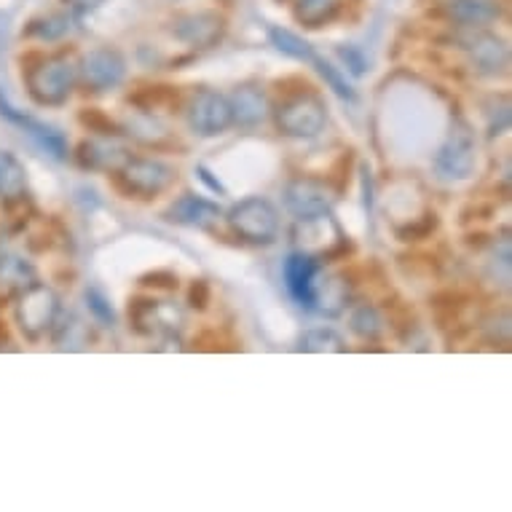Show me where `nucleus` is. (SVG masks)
<instances>
[{"instance_id": "1", "label": "nucleus", "mask_w": 512, "mask_h": 512, "mask_svg": "<svg viewBox=\"0 0 512 512\" xmlns=\"http://www.w3.org/2000/svg\"><path fill=\"white\" fill-rule=\"evenodd\" d=\"M78 81V65L70 54H51L30 65L25 73L27 94L43 108H59L70 100Z\"/></svg>"}, {"instance_id": "2", "label": "nucleus", "mask_w": 512, "mask_h": 512, "mask_svg": "<svg viewBox=\"0 0 512 512\" xmlns=\"http://www.w3.org/2000/svg\"><path fill=\"white\" fill-rule=\"evenodd\" d=\"M59 314H62V303L49 285L33 282L17 295L14 317H17L19 330L27 341H41V338L49 336L57 325Z\"/></svg>"}, {"instance_id": "3", "label": "nucleus", "mask_w": 512, "mask_h": 512, "mask_svg": "<svg viewBox=\"0 0 512 512\" xmlns=\"http://www.w3.org/2000/svg\"><path fill=\"white\" fill-rule=\"evenodd\" d=\"M228 226L242 242L266 247V244H274L279 234V212L269 199L247 196L228 210Z\"/></svg>"}, {"instance_id": "4", "label": "nucleus", "mask_w": 512, "mask_h": 512, "mask_svg": "<svg viewBox=\"0 0 512 512\" xmlns=\"http://www.w3.org/2000/svg\"><path fill=\"white\" fill-rule=\"evenodd\" d=\"M274 121L285 137L311 140L328 126V105L314 92L293 94L274 110Z\"/></svg>"}, {"instance_id": "5", "label": "nucleus", "mask_w": 512, "mask_h": 512, "mask_svg": "<svg viewBox=\"0 0 512 512\" xmlns=\"http://www.w3.org/2000/svg\"><path fill=\"white\" fill-rule=\"evenodd\" d=\"M118 172V185L124 188L129 196L137 199H153L167 191L169 185L175 183V169L164 164L159 159H129L116 169Z\"/></svg>"}, {"instance_id": "6", "label": "nucleus", "mask_w": 512, "mask_h": 512, "mask_svg": "<svg viewBox=\"0 0 512 512\" xmlns=\"http://www.w3.org/2000/svg\"><path fill=\"white\" fill-rule=\"evenodd\" d=\"M432 167H435V175L440 180H451V183L467 180L475 172V167H478V148H475V137L470 135L467 126L459 124L448 135V140L435 153Z\"/></svg>"}, {"instance_id": "7", "label": "nucleus", "mask_w": 512, "mask_h": 512, "mask_svg": "<svg viewBox=\"0 0 512 512\" xmlns=\"http://www.w3.org/2000/svg\"><path fill=\"white\" fill-rule=\"evenodd\" d=\"M126 78V59L118 49L102 46V49L89 51L78 62V81L86 92L105 94L110 89H118Z\"/></svg>"}, {"instance_id": "8", "label": "nucleus", "mask_w": 512, "mask_h": 512, "mask_svg": "<svg viewBox=\"0 0 512 512\" xmlns=\"http://www.w3.org/2000/svg\"><path fill=\"white\" fill-rule=\"evenodd\" d=\"M185 116H188V126L199 137H218L234 126L228 97L220 94L218 89H199V92H194Z\"/></svg>"}, {"instance_id": "9", "label": "nucleus", "mask_w": 512, "mask_h": 512, "mask_svg": "<svg viewBox=\"0 0 512 512\" xmlns=\"http://www.w3.org/2000/svg\"><path fill=\"white\" fill-rule=\"evenodd\" d=\"M285 207L298 223L328 215L333 210V191L314 177H295L285 185Z\"/></svg>"}, {"instance_id": "10", "label": "nucleus", "mask_w": 512, "mask_h": 512, "mask_svg": "<svg viewBox=\"0 0 512 512\" xmlns=\"http://www.w3.org/2000/svg\"><path fill=\"white\" fill-rule=\"evenodd\" d=\"M0 116L11 121V124H17L22 132H25L30 140L35 143V148H41L46 156H51L54 161H65L70 156V145H68V137L59 132L57 126H49L38 121V118L27 116L22 110H17L6 100V94L0 92Z\"/></svg>"}, {"instance_id": "11", "label": "nucleus", "mask_w": 512, "mask_h": 512, "mask_svg": "<svg viewBox=\"0 0 512 512\" xmlns=\"http://www.w3.org/2000/svg\"><path fill=\"white\" fill-rule=\"evenodd\" d=\"M459 43H462V49L467 51L472 68L478 70L480 76H502L507 65H510V49H507V43L502 38H496V35L486 33L483 27L470 30Z\"/></svg>"}, {"instance_id": "12", "label": "nucleus", "mask_w": 512, "mask_h": 512, "mask_svg": "<svg viewBox=\"0 0 512 512\" xmlns=\"http://www.w3.org/2000/svg\"><path fill=\"white\" fill-rule=\"evenodd\" d=\"M172 35L191 49H212L226 35V19L215 11H194L175 19Z\"/></svg>"}, {"instance_id": "13", "label": "nucleus", "mask_w": 512, "mask_h": 512, "mask_svg": "<svg viewBox=\"0 0 512 512\" xmlns=\"http://www.w3.org/2000/svg\"><path fill=\"white\" fill-rule=\"evenodd\" d=\"M319 258L309 255V252H293L287 255L285 269H282V277H285V287L290 298H293L301 309L311 311V285H314V277L319 274Z\"/></svg>"}, {"instance_id": "14", "label": "nucleus", "mask_w": 512, "mask_h": 512, "mask_svg": "<svg viewBox=\"0 0 512 512\" xmlns=\"http://www.w3.org/2000/svg\"><path fill=\"white\" fill-rule=\"evenodd\" d=\"M228 105H231L234 124L242 126V129H252V126L263 124L269 118V97L261 86L255 84L236 86L234 94L228 97Z\"/></svg>"}, {"instance_id": "15", "label": "nucleus", "mask_w": 512, "mask_h": 512, "mask_svg": "<svg viewBox=\"0 0 512 512\" xmlns=\"http://www.w3.org/2000/svg\"><path fill=\"white\" fill-rule=\"evenodd\" d=\"M349 282L338 274H325L319 269L311 285V311L328 314V317H338L341 311L349 306Z\"/></svg>"}, {"instance_id": "16", "label": "nucleus", "mask_w": 512, "mask_h": 512, "mask_svg": "<svg viewBox=\"0 0 512 512\" xmlns=\"http://www.w3.org/2000/svg\"><path fill=\"white\" fill-rule=\"evenodd\" d=\"M164 218L175 226H188V228H210L218 223L220 207L215 202H207L202 196L185 194L180 196L167 212Z\"/></svg>"}, {"instance_id": "17", "label": "nucleus", "mask_w": 512, "mask_h": 512, "mask_svg": "<svg viewBox=\"0 0 512 512\" xmlns=\"http://www.w3.org/2000/svg\"><path fill=\"white\" fill-rule=\"evenodd\" d=\"M443 3L445 14L454 19L456 25L467 27V30L488 27L502 14L499 0H443Z\"/></svg>"}, {"instance_id": "18", "label": "nucleus", "mask_w": 512, "mask_h": 512, "mask_svg": "<svg viewBox=\"0 0 512 512\" xmlns=\"http://www.w3.org/2000/svg\"><path fill=\"white\" fill-rule=\"evenodd\" d=\"M27 196L25 164L9 151H0V202L17 204Z\"/></svg>"}, {"instance_id": "19", "label": "nucleus", "mask_w": 512, "mask_h": 512, "mask_svg": "<svg viewBox=\"0 0 512 512\" xmlns=\"http://www.w3.org/2000/svg\"><path fill=\"white\" fill-rule=\"evenodd\" d=\"M76 159L84 169H118L129 156L118 145L102 143V140H84L78 145Z\"/></svg>"}, {"instance_id": "20", "label": "nucleus", "mask_w": 512, "mask_h": 512, "mask_svg": "<svg viewBox=\"0 0 512 512\" xmlns=\"http://www.w3.org/2000/svg\"><path fill=\"white\" fill-rule=\"evenodd\" d=\"M35 282V269L19 255H3L0 258V293L19 295L25 287Z\"/></svg>"}, {"instance_id": "21", "label": "nucleus", "mask_w": 512, "mask_h": 512, "mask_svg": "<svg viewBox=\"0 0 512 512\" xmlns=\"http://www.w3.org/2000/svg\"><path fill=\"white\" fill-rule=\"evenodd\" d=\"M129 325L140 336H161V301L135 298L129 303Z\"/></svg>"}, {"instance_id": "22", "label": "nucleus", "mask_w": 512, "mask_h": 512, "mask_svg": "<svg viewBox=\"0 0 512 512\" xmlns=\"http://www.w3.org/2000/svg\"><path fill=\"white\" fill-rule=\"evenodd\" d=\"M344 6V0H298L295 6V19L309 30L328 25L330 19L336 17Z\"/></svg>"}, {"instance_id": "23", "label": "nucleus", "mask_w": 512, "mask_h": 512, "mask_svg": "<svg viewBox=\"0 0 512 512\" xmlns=\"http://www.w3.org/2000/svg\"><path fill=\"white\" fill-rule=\"evenodd\" d=\"M269 41L279 54L298 59V62H311L317 57L309 41H303L301 35H295L293 30H285V27H269Z\"/></svg>"}, {"instance_id": "24", "label": "nucleus", "mask_w": 512, "mask_h": 512, "mask_svg": "<svg viewBox=\"0 0 512 512\" xmlns=\"http://www.w3.org/2000/svg\"><path fill=\"white\" fill-rule=\"evenodd\" d=\"M70 30H73V19H70L68 14H49V17L33 19L30 27H27V35H30V38H38V41L54 43L62 41Z\"/></svg>"}, {"instance_id": "25", "label": "nucleus", "mask_w": 512, "mask_h": 512, "mask_svg": "<svg viewBox=\"0 0 512 512\" xmlns=\"http://www.w3.org/2000/svg\"><path fill=\"white\" fill-rule=\"evenodd\" d=\"M298 352L325 354V352H346L344 338L330 328H311L306 330L298 341Z\"/></svg>"}, {"instance_id": "26", "label": "nucleus", "mask_w": 512, "mask_h": 512, "mask_svg": "<svg viewBox=\"0 0 512 512\" xmlns=\"http://www.w3.org/2000/svg\"><path fill=\"white\" fill-rule=\"evenodd\" d=\"M349 325L362 341H376L384 333V317H381V311L376 306H370V303H362L357 309L352 311V319H349Z\"/></svg>"}, {"instance_id": "27", "label": "nucleus", "mask_w": 512, "mask_h": 512, "mask_svg": "<svg viewBox=\"0 0 512 512\" xmlns=\"http://www.w3.org/2000/svg\"><path fill=\"white\" fill-rule=\"evenodd\" d=\"M54 338H57L59 349H68V352H81L89 346L92 336H89V330H86L84 322H78L76 317H68L62 325H54Z\"/></svg>"}, {"instance_id": "28", "label": "nucleus", "mask_w": 512, "mask_h": 512, "mask_svg": "<svg viewBox=\"0 0 512 512\" xmlns=\"http://www.w3.org/2000/svg\"><path fill=\"white\" fill-rule=\"evenodd\" d=\"M84 301L89 314L94 317V322H100L102 328H116V311H113L108 295L102 293L100 287H86Z\"/></svg>"}, {"instance_id": "29", "label": "nucleus", "mask_w": 512, "mask_h": 512, "mask_svg": "<svg viewBox=\"0 0 512 512\" xmlns=\"http://www.w3.org/2000/svg\"><path fill=\"white\" fill-rule=\"evenodd\" d=\"M311 65L317 68L319 76L325 78V84H328L330 89H333V92H336L338 97H341V100L354 102V97H357V94H354L352 84L346 81V76H344V73H341V70L333 68V65H330L328 59H322V57H314V59H311Z\"/></svg>"}, {"instance_id": "30", "label": "nucleus", "mask_w": 512, "mask_h": 512, "mask_svg": "<svg viewBox=\"0 0 512 512\" xmlns=\"http://www.w3.org/2000/svg\"><path fill=\"white\" fill-rule=\"evenodd\" d=\"M78 121H81V124H84L89 132H94V135H100V137H116L118 135L116 121H113L110 116H105V113L97 108L81 110Z\"/></svg>"}, {"instance_id": "31", "label": "nucleus", "mask_w": 512, "mask_h": 512, "mask_svg": "<svg viewBox=\"0 0 512 512\" xmlns=\"http://www.w3.org/2000/svg\"><path fill=\"white\" fill-rule=\"evenodd\" d=\"M338 57H341V62H344L346 70H349L352 76L360 78L370 70L368 57H365L362 49H357V46H341V49H338Z\"/></svg>"}, {"instance_id": "32", "label": "nucleus", "mask_w": 512, "mask_h": 512, "mask_svg": "<svg viewBox=\"0 0 512 512\" xmlns=\"http://www.w3.org/2000/svg\"><path fill=\"white\" fill-rule=\"evenodd\" d=\"M510 129V102L502 100V105L499 108H491L488 110V135L491 137H499L504 135Z\"/></svg>"}, {"instance_id": "33", "label": "nucleus", "mask_w": 512, "mask_h": 512, "mask_svg": "<svg viewBox=\"0 0 512 512\" xmlns=\"http://www.w3.org/2000/svg\"><path fill=\"white\" fill-rule=\"evenodd\" d=\"M143 287H156V290H177V274L172 271H153V274H145Z\"/></svg>"}, {"instance_id": "34", "label": "nucleus", "mask_w": 512, "mask_h": 512, "mask_svg": "<svg viewBox=\"0 0 512 512\" xmlns=\"http://www.w3.org/2000/svg\"><path fill=\"white\" fill-rule=\"evenodd\" d=\"M188 303L194 306V309H207V303H210V285L199 279L191 285V293H188Z\"/></svg>"}, {"instance_id": "35", "label": "nucleus", "mask_w": 512, "mask_h": 512, "mask_svg": "<svg viewBox=\"0 0 512 512\" xmlns=\"http://www.w3.org/2000/svg\"><path fill=\"white\" fill-rule=\"evenodd\" d=\"M196 172H199V177H202V183L210 188V191H215V194L226 196V188H223V183H220L218 177H212V172L207 167H196Z\"/></svg>"}, {"instance_id": "36", "label": "nucleus", "mask_w": 512, "mask_h": 512, "mask_svg": "<svg viewBox=\"0 0 512 512\" xmlns=\"http://www.w3.org/2000/svg\"><path fill=\"white\" fill-rule=\"evenodd\" d=\"M62 3H68L70 9L81 11V14H84V11H94V9H97L102 0H62Z\"/></svg>"}, {"instance_id": "37", "label": "nucleus", "mask_w": 512, "mask_h": 512, "mask_svg": "<svg viewBox=\"0 0 512 512\" xmlns=\"http://www.w3.org/2000/svg\"><path fill=\"white\" fill-rule=\"evenodd\" d=\"M6 344V328H3V325H0V346Z\"/></svg>"}]
</instances>
